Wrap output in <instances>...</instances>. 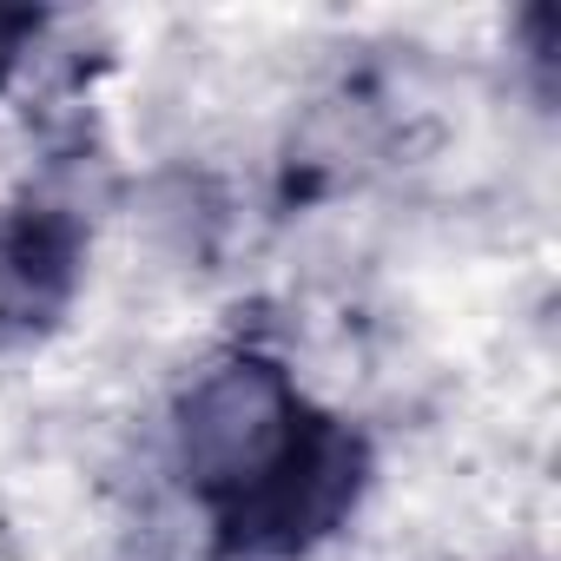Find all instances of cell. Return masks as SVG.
<instances>
[{"label": "cell", "mask_w": 561, "mask_h": 561, "mask_svg": "<svg viewBox=\"0 0 561 561\" xmlns=\"http://www.w3.org/2000/svg\"><path fill=\"white\" fill-rule=\"evenodd\" d=\"M27 34H34V14H27V8H0V87H8V73H14Z\"/></svg>", "instance_id": "obj_2"}, {"label": "cell", "mask_w": 561, "mask_h": 561, "mask_svg": "<svg viewBox=\"0 0 561 561\" xmlns=\"http://www.w3.org/2000/svg\"><path fill=\"white\" fill-rule=\"evenodd\" d=\"M185 462L238 554L311 548L364 489V443L318 416L271 364H231L192 397Z\"/></svg>", "instance_id": "obj_1"}]
</instances>
